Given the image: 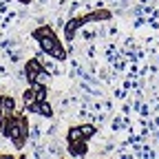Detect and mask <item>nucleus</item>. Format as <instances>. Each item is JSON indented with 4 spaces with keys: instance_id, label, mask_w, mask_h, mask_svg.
I'll return each mask as SVG.
<instances>
[{
    "instance_id": "3",
    "label": "nucleus",
    "mask_w": 159,
    "mask_h": 159,
    "mask_svg": "<svg viewBox=\"0 0 159 159\" xmlns=\"http://www.w3.org/2000/svg\"><path fill=\"white\" fill-rule=\"evenodd\" d=\"M7 133H9V137H11V139H18V137H20V126H18V124H11Z\"/></svg>"
},
{
    "instance_id": "1",
    "label": "nucleus",
    "mask_w": 159,
    "mask_h": 159,
    "mask_svg": "<svg viewBox=\"0 0 159 159\" xmlns=\"http://www.w3.org/2000/svg\"><path fill=\"white\" fill-rule=\"evenodd\" d=\"M38 73H40V66H38V62H29V64H27V77L31 80V82H35Z\"/></svg>"
},
{
    "instance_id": "4",
    "label": "nucleus",
    "mask_w": 159,
    "mask_h": 159,
    "mask_svg": "<svg viewBox=\"0 0 159 159\" xmlns=\"http://www.w3.org/2000/svg\"><path fill=\"white\" fill-rule=\"evenodd\" d=\"M80 137H82V128H73V130L69 133V139H71V142H75V139H80Z\"/></svg>"
},
{
    "instance_id": "5",
    "label": "nucleus",
    "mask_w": 159,
    "mask_h": 159,
    "mask_svg": "<svg viewBox=\"0 0 159 159\" xmlns=\"http://www.w3.org/2000/svg\"><path fill=\"white\" fill-rule=\"evenodd\" d=\"M93 133H95L93 126H84V128H82V137H89V135H93Z\"/></svg>"
},
{
    "instance_id": "2",
    "label": "nucleus",
    "mask_w": 159,
    "mask_h": 159,
    "mask_svg": "<svg viewBox=\"0 0 159 159\" xmlns=\"http://www.w3.org/2000/svg\"><path fill=\"white\" fill-rule=\"evenodd\" d=\"M80 27V20H71V22L66 25V38H73V31Z\"/></svg>"
}]
</instances>
